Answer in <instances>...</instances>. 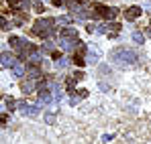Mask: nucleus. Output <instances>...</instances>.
Here are the masks:
<instances>
[{"instance_id":"nucleus-1","label":"nucleus","mask_w":151,"mask_h":144,"mask_svg":"<svg viewBox=\"0 0 151 144\" xmlns=\"http://www.w3.org/2000/svg\"><path fill=\"white\" fill-rule=\"evenodd\" d=\"M110 61L119 67H131L137 63V53L127 47H114L110 51Z\"/></svg>"},{"instance_id":"nucleus-2","label":"nucleus","mask_w":151,"mask_h":144,"mask_svg":"<svg viewBox=\"0 0 151 144\" xmlns=\"http://www.w3.org/2000/svg\"><path fill=\"white\" fill-rule=\"evenodd\" d=\"M53 24H55V18H37L35 24H33V28H31V35L45 39L47 35H51V33L55 31Z\"/></svg>"},{"instance_id":"nucleus-3","label":"nucleus","mask_w":151,"mask_h":144,"mask_svg":"<svg viewBox=\"0 0 151 144\" xmlns=\"http://www.w3.org/2000/svg\"><path fill=\"white\" fill-rule=\"evenodd\" d=\"M92 10L98 14V18H114L116 14H119V8H108V6H104V4H98V2H94L92 4Z\"/></svg>"},{"instance_id":"nucleus-4","label":"nucleus","mask_w":151,"mask_h":144,"mask_svg":"<svg viewBox=\"0 0 151 144\" xmlns=\"http://www.w3.org/2000/svg\"><path fill=\"white\" fill-rule=\"evenodd\" d=\"M141 12H143V10H141L139 6H129L125 10V18L127 21H137V18L141 16Z\"/></svg>"},{"instance_id":"nucleus-5","label":"nucleus","mask_w":151,"mask_h":144,"mask_svg":"<svg viewBox=\"0 0 151 144\" xmlns=\"http://www.w3.org/2000/svg\"><path fill=\"white\" fill-rule=\"evenodd\" d=\"M61 49L63 51H74V49H78V45H80V39H63L61 37Z\"/></svg>"},{"instance_id":"nucleus-6","label":"nucleus","mask_w":151,"mask_h":144,"mask_svg":"<svg viewBox=\"0 0 151 144\" xmlns=\"http://www.w3.org/2000/svg\"><path fill=\"white\" fill-rule=\"evenodd\" d=\"M17 63V59L12 57V53H0V67H12Z\"/></svg>"},{"instance_id":"nucleus-7","label":"nucleus","mask_w":151,"mask_h":144,"mask_svg":"<svg viewBox=\"0 0 151 144\" xmlns=\"http://www.w3.org/2000/svg\"><path fill=\"white\" fill-rule=\"evenodd\" d=\"M27 71H29V77H31V79H35V81H39V79L43 77V71H41L39 67H35V65H31V63L27 65Z\"/></svg>"},{"instance_id":"nucleus-8","label":"nucleus","mask_w":151,"mask_h":144,"mask_svg":"<svg viewBox=\"0 0 151 144\" xmlns=\"http://www.w3.org/2000/svg\"><path fill=\"white\" fill-rule=\"evenodd\" d=\"M23 43H25V41L19 39V37H10V39H8V45L17 51V55H21V51H23Z\"/></svg>"},{"instance_id":"nucleus-9","label":"nucleus","mask_w":151,"mask_h":144,"mask_svg":"<svg viewBox=\"0 0 151 144\" xmlns=\"http://www.w3.org/2000/svg\"><path fill=\"white\" fill-rule=\"evenodd\" d=\"M61 37H63V39H78V28H74V26L61 28Z\"/></svg>"},{"instance_id":"nucleus-10","label":"nucleus","mask_w":151,"mask_h":144,"mask_svg":"<svg viewBox=\"0 0 151 144\" xmlns=\"http://www.w3.org/2000/svg\"><path fill=\"white\" fill-rule=\"evenodd\" d=\"M23 114H25V116H37V114H39V108H37V106H27L25 104Z\"/></svg>"},{"instance_id":"nucleus-11","label":"nucleus","mask_w":151,"mask_h":144,"mask_svg":"<svg viewBox=\"0 0 151 144\" xmlns=\"http://www.w3.org/2000/svg\"><path fill=\"white\" fill-rule=\"evenodd\" d=\"M10 69H12V73H14V77H23V75H25V67H23L21 63H14Z\"/></svg>"},{"instance_id":"nucleus-12","label":"nucleus","mask_w":151,"mask_h":144,"mask_svg":"<svg viewBox=\"0 0 151 144\" xmlns=\"http://www.w3.org/2000/svg\"><path fill=\"white\" fill-rule=\"evenodd\" d=\"M33 87H35V85H33V81H21V89H23V94H25V96H29V94L33 92Z\"/></svg>"},{"instance_id":"nucleus-13","label":"nucleus","mask_w":151,"mask_h":144,"mask_svg":"<svg viewBox=\"0 0 151 144\" xmlns=\"http://www.w3.org/2000/svg\"><path fill=\"white\" fill-rule=\"evenodd\" d=\"M72 61H74V63L78 65V67H84V65H86V59H84L82 55H78V53L74 55V59H72Z\"/></svg>"},{"instance_id":"nucleus-14","label":"nucleus","mask_w":151,"mask_h":144,"mask_svg":"<svg viewBox=\"0 0 151 144\" xmlns=\"http://www.w3.org/2000/svg\"><path fill=\"white\" fill-rule=\"evenodd\" d=\"M29 61H31V65H37V63H41L43 59H41L37 53H31V55H29Z\"/></svg>"},{"instance_id":"nucleus-15","label":"nucleus","mask_w":151,"mask_h":144,"mask_svg":"<svg viewBox=\"0 0 151 144\" xmlns=\"http://www.w3.org/2000/svg\"><path fill=\"white\" fill-rule=\"evenodd\" d=\"M41 51H43V53H51V51H53V43H51V41H45V43L41 45Z\"/></svg>"},{"instance_id":"nucleus-16","label":"nucleus","mask_w":151,"mask_h":144,"mask_svg":"<svg viewBox=\"0 0 151 144\" xmlns=\"http://www.w3.org/2000/svg\"><path fill=\"white\" fill-rule=\"evenodd\" d=\"M55 65H57V67H59V69H65V67H68V65H70V61H68V59H63V57H59V59H57V63H55Z\"/></svg>"},{"instance_id":"nucleus-17","label":"nucleus","mask_w":151,"mask_h":144,"mask_svg":"<svg viewBox=\"0 0 151 144\" xmlns=\"http://www.w3.org/2000/svg\"><path fill=\"white\" fill-rule=\"evenodd\" d=\"M76 79L74 77H70V79H65V85H68V92H76Z\"/></svg>"},{"instance_id":"nucleus-18","label":"nucleus","mask_w":151,"mask_h":144,"mask_svg":"<svg viewBox=\"0 0 151 144\" xmlns=\"http://www.w3.org/2000/svg\"><path fill=\"white\" fill-rule=\"evenodd\" d=\"M133 41H135V43H139V45H143V41H145V37H143L141 33H133Z\"/></svg>"},{"instance_id":"nucleus-19","label":"nucleus","mask_w":151,"mask_h":144,"mask_svg":"<svg viewBox=\"0 0 151 144\" xmlns=\"http://www.w3.org/2000/svg\"><path fill=\"white\" fill-rule=\"evenodd\" d=\"M14 106H17V101H14L12 97H6V110H8V112H12V110H14Z\"/></svg>"},{"instance_id":"nucleus-20","label":"nucleus","mask_w":151,"mask_h":144,"mask_svg":"<svg viewBox=\"0 0 151 144\" xmlns=\"http://www.w3.org/2000/svg\"><path fill=\"white\" fill-rule=\"evenodd\" d=\"M6 28H10V24H8V21L0 14V31H6Z\"/></svg>"},{"instance_id":"nucleus-21","label":"nucleus","mask_w":151,"mask_h":144,"mask_svg":"<svg viewBox=\"0 0 151 144\" xmlns=\"http://www.w3.org/2000/svg\"><path fill=\"white\" fill-rule=\"evenodd\" d=\"M33 4H35V12H37V14H41V12H45V6H43L41 2H37V0H35Z\"/></svg>"},{"instance_id":"nucleus-22","label":"nucleus","mask_w":151,"mask_h":144,"mask_svg":"<svg viewBox=\"0 0 151 144\" xmlns=\"http://www.w3.org/2000/svg\"><path fill=\"white\" fill-rule=\"evenodd\" d=\"M8 4H10V8L14 10V8H21V6H23V0H8Z\"/></svg>"},{"instance_id":"nucleus-23","label":"nucleus","mask_w":151,"mask_h":144,"mask_svg":"<svg viewBox=\"0 0 151 144\" xmlns=\"http://www.w3.org/2000/svg\"><path fill=\"white\" fill-rule=\"evenodd\" d=\"M108 31L119 33V31H121V24H119V23H108Z\"/></svg>"},{"instance_id":"nucleus-24","label":"nucleus","mask_w":151,"mask_h":144,"mask_svg":"<svg viewBox=\"0 0 151 144\" xmlns=\"http://www.w3.org/2000/svg\"><path fill=\"white\" fill-rule=\"evenodd\" d=\"M88 57H90V59H88L90 63H96V61H98V53H96V51H90V53H88Z\"/></svg>"},{"instance_id":"nucleus-25","label":"nucleus","mask_w":151,"mask_h":144,"mask_svg":"<svg viewBox=\"0 0 151 144\" xmlns=\"http://www.w3.org/2000/svg\"><path fill=\"white\" fill-rule=\"evenodd\" d=\"M94 31H96V33H108V24H100V26H94Z\"/></svg>"},{"instance_id":"nucleus-26","label":"nucleus","mask_w":151,"mask_h":144,"mask_svg":"<svg viewBox=\"0 0 151 144\" xmlns=\"http://www.w3.org/2000/svg\"><path fill=\"white\" fill-rule=\"evenodd\" d=\"M72 77H74L76 81H82V79H84V77H86V73H84V71H76L74 75H72Z\"/></svg>"},{"instance_id":"nucleus-27","label":"nucleus","mask_w":151,"mask_h":144,"mask_svg":"<svg viewBox=\"0 0 151 144\" xmlns=\"http://www.w3.org/2000/svg\"><path fill=\"white\" fill-rule=\"evenodd\" d=\"M45 120L49 122V124H55V116L53 114H45Z\"/></svg>"},{"instance_id":"nucleus-28","label":"nucleus","mask_w":151,"mask_h":144,"mask_svg":"<svg viewBox=\"0 0 151 144\" xmlns=\"http://www.w3.org/2000/svg\"><path fill=\"white\" fill-rule=\"evenodd\" d=\"M78 97H88V89H78Z\"/></svg>"},{"instance_id":"nucleus-29","label":"nucleus","mask_w":151,"mask_h":144,"mask_svg":"<svg viewBox=\"0 0 151 144\" xmlns=\"http://www.w3.org/2000/svg\"><path fill=\"white\" fill-rule=\"evenodd\" d=\"M70 21H72L70 16H61V18H59V23H61V24H68V23H70Z\"/></svg>"},{"instance_id":"nucleus-30","label":"nucleus","mask_w":151,"mask_h":144,"mask_svg":"<svg viewBox=\"0 0 151 144\" xmlns=\"http://www.w3.org/2000/svg\"><path fill=\"white\" fill-rule=\"evenodd\" d=\"M51 57H53V59H59L61 53H59V51H51Z\"/></svg>"},{"instance_id":"nucleus-31","label":"nucleus","mask_w":151,"mask_h":144,"mask_svg":"<svg viewBox=\"0 0 151 144\" xmlns=\"http://www.w3.org/2000/svg\"><path fill=\"white\" fill-rule=\"evenodd\" d=\"M110 140H112V134H110V136H108V134L102 136V142H110Z\"/></svg>"},{"instance_id":"nucleus-32","label":"nucleus","mask_w":151,"mask_h":144,"mask_svg":"<svg viewBox=\"0 0 151 144\" xmlns=\"http://www.w3.org/2000/svg\"><path fill=\"white\" fill-rule=\"evenodd\" d=\"M0 126H6V116L4 114H0Z\"/></svg>"},{"instance_id":"nucleus-33","label":"nucleus","mask_w":151,"mask_h":144,"mask_svg":"<svg viewBox=\"0 0 151 144\" xmlns=\"http://www.w3.org/2000/svg\"><path fill=\"white\" fill-rule=\"evenodd\" d=\"M51 2H53L55 6H61V4H63V0H51Z\"/></svg>"}]
</instances>
